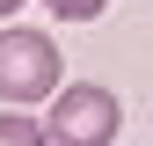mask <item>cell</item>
<instances>
[{
	"instance_id": "4",
	"label": "cell",
	"mask_w": 153,
	"mask_h": 146,
	"mask_svg": "<svg viewBox=\"0 0 153 146\" xmlns=\"http://www.w3.org/2000/svg\"><path fill=\"white\" fill-rule=\"evenodd\" d=\"M109 0H44V15H59V22H95Z\"/></svg>"
},
{
	"instance_id": "2",
	"label": "cell",
	"mask_w": 153,
	"mask_h": 146,
	"mask_svg": "<svg viewBox=\"0 0 153 146\" xmlns=\"http://www.w3.org/2000/svg\"><path fill=\"white\" fill-rule=\"evenodd\" d=\"M117 124H124V110H117V95H109L102 80H73V88L51 95L44 139H51V146H109Z\"/></svg>"
},
{
	"instance_id": "5",
	"label": "cell",
	"mask_w": 153,
	"mask_h": 146,
	"mask_svg": "<svg viewBox=\"0 0 153 146\" xmlns=\"http://www.w3.org/2000/svg\"><path fill=\"white\" fill-rule=\"evenodd\" d=\"M15 7H29V0H0V22H7V15H15Z\"/></svg>"
},
{
	"instance_id": "3",
	"label": "cell",
	"mask_w": 153,
	"mask_h": 146,
	"mask_svg": "<svg viewBox=\"0 0 153 146\" xmlns=\"http://www.w3.org/2000/svg\"><path fill=\"white\" fill-rule=\"evenodd\" d=\"M22 102H7V117H0V146H44V117H15Z\"/></svg>"
},
{
	"instance_id": "1",
	"label": "cell",
	"mask_w": 153,
	"mask_h": 146,
	"mask_svg": "<svg viewBox=\"0 0 153 146\" xmlns=\"http://www.w3.org/2000/svg\"><path fill=\"white\" fill-rule=\"evenodd\" d=\"M66 88V59L44 29H0V102H44Z\"/></svg>"
}]
</instances>
